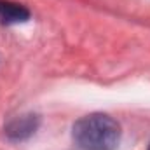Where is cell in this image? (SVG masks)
I'll return each mask as SVG.
<instances>
[{
  "label": "cell",
  "mask_w": 150,
  "mask_h": 150,
  "mask_svg": "<svg viewBox=\"0 0 150 150\" xmlns=\"http://www.w3.org/2000/svg\"><path fill=\"white\" fill-rule=\"evenodd\" d=\"M74 140L82 150H115L120 127L110 115L91 113L74 124Z\"/></svg>",
  "instance_id": "6da1fadb"
},
{
  "label": "cell",
  "mask_w": 150,
  "mask_h": 150,
  "mask_svg": "<svg viewBox=\"0 0 150 150\" xmlns=\"http://www.w3.org/2000/svg\"><path fill=\"white\" fill-rule=\"evenodd\" d=\"M38 127V117L33 113L28 115H21L18 119H14L12 122H9L5 133L9 138L12 140H25L28 136H32Z\"/></svg>",
  "instance_id": "7a4b0ae2"
},
{
  "label": "cell",
  "mask_w": 150,
  "mask_h": 150,
  "mask_svg": "<svg viewBox=\"0 0 150 150\" xmlns=\"http://www.w3.org/2000/svg\"><path fill=\"white\" fill-rule=\"evenodd\" d=\"M30 18V11L16 2L9 0H0V19L7 25H16V23H25Z\"/></svg>",
  "instance_id": "3957f363"
},
{
  "label": "cell",
  "mask_w": 150,
  "mask_h": 150,
  "mask_svg": "<svg viewBox=\"0 0 150 150\" xmlns=\"http://www.w3.org/2000/svg\"><path fill=\"white\" fill-rule=\"evenodd\" d=\"M149 150H150V147H149Z\"/></svg>",
  "instance_id": "277c9868"
}]
</instances>
